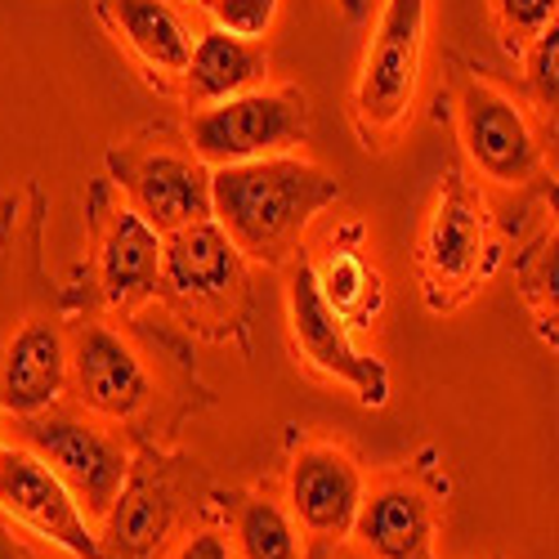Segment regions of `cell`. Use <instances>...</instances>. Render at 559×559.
<instances>
[{"label":"cell","instance_id":"obj_1","mask_svg":"<svg viewBox=\"0 0 559 559\" xmlns=\"http://www.w3.org/2000/svg\"><path fill=\"white\" fill-rule=\"evenodd\" d=\"M336 198L341 179L300 157H260L215 166L211 175V219L228 233L242 260L260 264L292 260L313 215Z\"/></svg>","mask_w":559,"mask_h":559},{"label":"cell","instance_id":"obj_2","mask_svg":"<svg viewBox=\"0 0 559 559\" xmlns=\"http://www.w3.org/2000/svg\"><path fill=\"white\" fill-rule=\"evenodd\" d=\"M309 104L296 85L287 90H247L219 104H206L189 121V144L211 166H238L260 157H283L305 144Z\"/></svg>","mask_w":559,"mask_h":559},{"label":"cell","instance_id":"obj_3","mask_svg":"<svg viewBox=\"0 0 559 559\" xmlns=\"http://www.w3.org/2000/svg\"><path fill=\"white\" fill-rule=\"evenodd\" d=\"M23 448L36 452L63 479V488L76 497L85 520H108L117 510L130 461L121 443L108 439L104 430L81 421V416L36 412V416H23Z\"/></svg>","mask_w":559,"mask_h":559},{"label":"cell","instance_id":"obj_4","mask_svg":"<svg viewBox=\"0 0 559 559\" xmlns=\"http://www.w3.org/2000/svg\"><path fill=\"white\" fill-rule=\"evenodd\" d=\"M421 50H426V0H385L354 90V108L367 134L394 130L407 117L416 99V81H421Z\"/></svg>","mask_w":559,"mask_h":559},{"label":"cell","instance_id":"obj_5","mask_svg":"<svg viewBox=\"0 0 559 559\" xmlns=\"http://www.w3.org/2000/svg\"><path fill=\"white\" fill-rule=\"evenodd\" d=\"M287 313H292V336H296L300 354H305L318 371H328V377L354 385V394H358L367 407H381V403L390 399V371H385V362L371 358V354H362V349L349 341V328L341 322V313H336L328 300H322L309 260H296V269H292Z\"/></svg>","mask_w":559,"mask_h":559},{"label":"cell","instance_id":"obj_6","mask_svg":"<svg viewBox=\"0 0 559 559\" xmlns=\"http://www.w3.org/2000/svg\"><path fill=\"white\" fill-rule=\"evenodd\" d=\"M0 510L14 515L19 524H27L32 533L59 542L76 559H104L76 497L27 448H0Z\"/></svg>","mask_w":559,"mask_h":559},{"label":"cell","instance_id":"obj_7","mask_svg":"<svg viewBox=\"0 0 559 559\" xmlns=\"http://www.w3.org/2000/svg\"><path fill=\"white\" fill-rule=\"evenodd\" d=\"M121 189L130 193V211L157 228L162 238L175 228L211 219V175L202 162L179 153H139L117 162Z\"/></svg>","mask_w":559,"mask_h":559},{"label":"cell","instance_id":"obj_8","mask_svg":"<svg viewBox=\"0 0 559 559\" xmlns=\"http://www.w3.org/2000/svg\"><path fill=\"white\" fill-rule=\"evenodd\" d=\"M461 134L471 162L497 183H528L537 175V139L524 112L492 85L461 81Z\"/></svg>","mask_w":559,"mask_h":559},{"label":"cell","instance_id":"obj_9","mask_svg":"<svg viewBox=\"0 0 559 559\" xmlns=\"http://www.w3.org/2000/svg\"><path fill=\"white\" fill-rule=\"evenodd\" d=\"M68 371L76 399L99 416H134L148 403V371L139 354L99 322H85L68 345Z\"/></svg>","mask_w":559,"mask_h":559},{"label":"cell","instance_id":"obj_10","mask_svg":"<svg viewBox=\"0 0 559 559\" xmlns=\"http://www.w3.org/2000/svg\"><path fill=\"white\" fill-rule=\"evenodd\" d=\"M162 277L170 296L193 309L224 305L242 287V251L215 219H198L162 238Z\"/></svg>","mask_w":559,"mask_h":559},{"label":"cell","instance_id":"obj_11","mask_svg":"<svg viewBox=\"0 0 559 559\" xmlns=\"http://www.w3.org/2000/svg\"><path fill=\"white\" fill-rule=\"evenodd\" d=\"M349 533L371 559H426L435 537V501L407 479L381 484L362 492Z\"/></svg>","mask_w":559,"mask_h":559},{"label":"cell","instance_id":"obj_12","mask_svg":"<svg viewBox=\"0 0 559 559\" xmlns=\"http://www.w3.org/2000/svg\"><path fill=\"white\" fill-rule=\"evenodd\" d=\"M68 385V341L59 322L32 318L0 354V407L14 416L50 412Z\"/></svg>","mask_w":559,"mask_h":559},{"label":"cell","instance_id":"obj_13","mask_svg":"<svg viewBox=\"0 0 559 559\" xmlns=\"http://www.w3.org/2000/svg\"><path fill=\"white\" fill-rule=\"evenodd\" d=\"M362 501V475L341 448H309L292 465V515L313 537H345Z\"/></svg>","mask_w":559,"mask_h":559},{"label":"cell","instance_id":"obj_14","mask_svg":"<svg viewBox=\"0 0 559 559\" xmlns=\"http://www.w3.org/2000/svg\"><path fill=\"white\" fill-rule=\"evenodd\" d=\"M99 273H104L108 305L130 309L139 300H148L162 283V233L148 228L130 206H117L99 247Z\"/></svg>","mask_w":559,"mask_h":559},{"label":"cell","instance_id":"obj_15","mask_svg":"<svg viewBox=\"0 0 559 559\" xmlns=\"http://www.w3.org/2000/svg\"><path fill=\"white\" fill-rule=\"evenodd\" d=\"M484 255V215L465 183L452 175L426 233V269L443 287H471Z\"/></svg>","mask_w":559,"mask_h":559},{"label":"cell","instance_id":"obj_16","mask_svg":"<svg viewBox=\"0 0 559 559\" xmlns=\"http://www.w3.org/2000/svg\"><path fill=\"white\" fill-rule=\"evenodd\" d=\"M264 72H269V55L255 40L211 27L189 50L183 85H189V104L206 108V104H219L233 95H247V90H255V81H264Z\"/></svg>","mask_w":559,"mask_h":559},{"label":"cell","instance_id":"obj_17","mask_svg":"<svg viewBox=\"0 0 559 559\" xmlns=\"http://www.w3.org/2000/svg\"><path fill=\"white\" fill-rule=\"evenodd\" d=\"M104 10L112 14V23L126 36V45L148 68L183 72L189 50H193V36H189L183 19L166 5V0H104Z\"/></svg>","mask_w":559,"mask_h":559},{"label":"cell","instance_id":"obj_18","mask_svg":"<svg viewBox=\"0 0 559 559\" xmlns=\"http://www.w3.org/2000/svg\"><path fill=\"white\" fill-rule=\"evenodd\" d=\"M313 277H318L322 300L341 313L345 328H349V322H354V328H371L367 318L377 313L381 292H377V273H371L354 251H332V260L322 269H313Z\"/></svg>","mask_w":559,"mask_h":559},{"label":"cell","instance_id":"obj_19","mask_svg":"<svg viewBox=\"0 0 559 559\" xmlns=\"http://www.w3.org/2000/svg\"><path fill=\"white\" fill-rule=\"evenodd\" d=\"M238 555L242 559H305L300 528L269 497H251L238 510Z\"/></svg>","mask_w":559,"mask_h":559},{"label":"cell","instance_id":"obj_20","mask_svg":"<svg viewBox=\"0 0 559 559\" xmlns=\"http://www.w3.org/2000/svg\"><path fill=\"white\" fill-rule=\"evenodd\" d=\"M492 10L506 36V50H520V45H528L537 32L555 23L559 0H492Z\"/></svg>","mask_w":559,"mask_h":559},{"label":"cell","instance_id":"obj_21","mask_svg":"<svg viewBox=\"0 0 559 559\" xmlns=\"http://www.w3.org/2000/svg\"><path fill=\"white\" fill-rule=\"evenodd\" d=\"M277 5H283V0H206L215 27L228 36H242V40H260L273 27Z\"/></svg>","mask_w":559,"mask_h":559},{"label":"cell","instance_id":"obj_22","mask_svg":"<svg viewBox=\"0 0 559 559\" xmlns=\"http://www.w3.org/2000/svg\"><path fill=\"white\" fill-rule=\"evenodd\" d=\"M533 50H528V85H533V99L542 104V108H550L555 112V68H559V27L550 23L546 32H537L533 40Z\"/></svg>","mask_w":559,"mask_h":559},{"label":"cell","instance_id":"obj_23","mask_svg":"<svg viewBox=\"0 0 559 559\" xmlns=\"http://www.w3.org/2000/svg\"><path fill=\"white\" fill-rule=\"evenodd\" d=\"M175 559H233V550H228L224 533H198V537H189L179 546Z\"/></svg>","mask_w":559,"mask_h":559},{"label":"cell","instance_id":"obj_24","mask_svg":"<svg viewBox=\"0 0 559 559\" xmlns=\"http://www.w3.org/2000/svg\"><path fill=\"white\" fill-rule=\"evenodd\" d=\"M0 559H32V555L14 542V533H10V524H5V520H0Z\"/></svg>","mask_w":559,"mask_h":559},{"label":"cell","instance_id":"obj_25","mask_svg":"<svg viewBox=\"0 0 559 559\" xmlns=\"http://www.w3.org/2000/svg\"><path fill=\"white\" fill-rule=\"evenodd\" d=\"M341 5H345V14H349V19H358V14H362V0H341Z\"/></svg>","mask_w":559,"mask_h":559}]
</instances>
